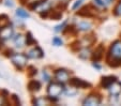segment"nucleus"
<instances>
[{
    "label": "nucleus",
    "instance_id": "1",
    "mask_svg": "<svg viewBox=\"0 0 121 106\" xmlns=\"http://www.w3.org/2000/svg\"><path fill=\"white\" fill-rule=\"evenodd\" d=\"M108 63L112 67H119L121 64V41L116 40L112 43L108 51Z\"/></svg>",
    "mask_w": 121,
    "mask_h": 106
},
{
    "label": "nucleus",
    "instance_id": "2",
    "mask_svg": "<svg viewBox=\"0 0 121 106\" xmlns=\"http://www.w3.org/2000/svg\"><path fill=\"white\" fill-rule=\"evenodd\" d=\"M63 91H64V88L61 83H59V81H57V83H50L47 88L48 99H57Z\"/></svg>",
    "mask_w": 121,
    "mask_h": 106
},
{
    "label": "nucleus",
    "instance_id": "3",
    "mask_svg": "<svg viewBox=\"0 0 121 106\" xmlns=\"http://www.w3.org/2000/svg\"><path fill=\"white\" fill-rule=\"evenodd\" d=\"M27 59H28V56L24 55V54H14V55L11 56V60L13 62L14 65H16L17 68L22 69L23 67H25L27 64Z\"/></svg>",
    "mask_w": 121,
    "mask_h": 106
},
{
    "label": "nucleus",
    "instance_id": "4",
    "mask_svg": "<svg viewBox=\"0 0 121 106\" xmlns=\"http://www.w3.org/2000/svg\"><path fill=\"white\" fill-rule=\"evenodd\" d=\"M55 79L61 84H64L70 81V74L64 69H58L55 72Z\"/></svg>",
    "mask_w": 121,
    "mask_h": 106
},
{
    "label": "nucleus",
    "instance_id": "5",
    "mask_svg": "<svg viewBox=\"0 0 121 106\" xmlns=\"http://www.w3.org/2000/svg\"><path fill=\"white\" fill-rule=\"evenodd\" d=\"M28 58H31V59H39V58H42L44 56V53L39 46L33 47L32 49H30L27 53Z\"/></svg>",
    "mask_w": 121,
    "mask_h": 106
},
{
    "label": "nucleus",
    "instance_id": "6",
    "mask_svg": "<svg viewBox=\"0 0 121 106\" xmlns=\"http://www.w3.org/2000/svg\"><path fill=\"white\" fill-rule=\"evenodd\" d=\"M101 102H102V100L98 95H89V97H87L82 101V104L84 105L92 106V105H100Z\"/></svg>",
    "mask_w": 121,
    "mask_h": 106
},
{
    "label": "nucleus",
    "instance_id": "7",
    "mask_svg": "<svg viewBox=\"0 0 121 106\" xmlns=\"http://www.w3.org/2000/svg\"><path fill=\"white\" fill-rule=\"evenodd\" d=\"M70 85L74 88H87V87H90V84L87 83V81H82L80 78H72L70 81Z\"/></svg>",
    "mask_w": 121,
    "mask_h": 106
},
{
    "label": "nucleus",
    "instance_id": "8",
    "mask_svg": "<svg viewBox=\"0 0 121 106\" xmlns=\"http://www.w3.org/2000/svg\"><path fill=\"white\" fill-rule=\"evenodd\" d=\"M14 33V30L12 27H10L9 25L5 26V27H3L2 29L0 30V38L3 40H7V39H10V38H12V35H13Z\"/></svg>",
    "mask_w": 121,
    "mask_h": 106
},
{
    "label": "nucleus",
    "instance_id": "9",
    "mask_svg": "<svg viewBox=\"0 0 121 106\" xmlns=\"http://www.w3.org/2000/svg\"><path fill=\"white\" fill-rule=\"evenodd\" d=\"M108 90H109L110 95H112V97H118L121 93V83H119L118 81H115V83L108 88Z\"/></svg>",
    "mask_w": 121,
    "mask_h": 106
},
{
    "label": "nucleus",
    "instance_id": "10",
    "mask_svg": "<svg viewBox=\"0 0 121 106\" xmlns=\"http://www.w3.org/2000/svg\"><path fill=\"white\" fill-rule=\"evenodd\" d=\"M117 81V77L116 76H105V77H102V81H101V85H102L103 88H108L112 85V84Z\"/></svg>",
    "mask_w": 121,
    "mask_h": 106
},
{
    "label": "nucleus",
    "instance_id": "11",
    "mask_svg": "<svg viewBox=\"0 0 121 106\" xmlns=\"http://www.w3.org/2000/svg\"><path fill=\"white\" fill-rule=\"evenodd\" d=\"M91 28H92L91 23H89V21H79V23L77 24V29L79 30V31H89V30H91Z\"/></svg>",
    "mask_w": 121,
    "mask_h": 106
},
{
    "label": "nucleus",
    "instance_id": "12",
    "mask_svg": "<svg viewBox=\"0 0 121 106\" xmlns=\"http://www.w3.org/2000/svg\"><path fill=\"white\" fill-rule=\"evenodd\" d=\"M28 88H29V90L32 91V92H38V91H40V89H41V84H40V81L32 79V81H30V83L28 84Z\"/></svg>",
    "mask_w": 121,
    "mask_h": 106
},
{
    "label": "nucleus",
    "instance_id": "13",
    "mask_svg": "<svg viewBox=\"0 0 121 106\" xmlns=\"http://www.w3.org/2000/svg\"><path fill=\"white\" fill-rule=\"evenodd\" d=\"M14 44L16 47H24V45H26V38H24L22 34H17L14 38Z\"/></svg>",
    "mask_w": 121,
    "mask_h": 106
},
{
    "label": "nucleus",
    "instance_id": "14",
    "mask_svg": "<svg viewBox=\"0 0 121 106\" xmlns=\"http://www.w3.org/2000/svg\"><path fill=\"white\" fill-rule=\"evenodd\" d=\"M103 54H104V47H103L102 45H100L93 53V60L94 61H99V60H101L102 57H103Z\"/></svg>",
    "mask_w": 121,
    "mask_h": 106
},
{
    "label": "nucleus",
    "instance_id": "15",
    "mask_svg": "<svg viewBox=\"0 0 121 106\" xmlns=\"http://www.w3.org/2000/svg\"><path fill=\"white\" fill-rule=\"evenodd\" d=\"M78 56H79L82 59H89L90 57H91V53H90V51L89 49H87V48H84V49H82V51L78 53Z\"/></svg>",
    "mask_w": 121,
    "mask_h": 106
},
{
    "label": "nucleus",
    "instance_id": "16",
    "mask_svg": "<svg viewBox=\"0 0 121 106\" xmlns=\"http://www.w3.org/2000/svg\"><path fill=\"white\" fill-rule=\"evenodd\" d=\"M49 99H44V98H37L32 101V103L35 104V105H46V104L49 103L48 101Z\"/></svg>",
    "mask_w": 121,
    "mask_h": 106
},
{
    "label": "nucleus",
    "instance_id": "17",
    "mask_svg": "<svg viewBox=\"0 0 121 106\" xmlns=\"http://www.w3.org/2000/svg\"><path fill=\"white\" fill-rule=\"evenodd\" d=\"M16 15L21 18H28L29 17V13L27 11H25L24 9H17L16 10Z\"/></svg>",
    "mask_w": 121,
    "mask_h": 106
},
{
    "label": "nucleus",
    "instance_id": "18",
    "mask_svg": "<svg viewBox=\"0 0 121 106\" xmlns=\"http://www.w3.org/2000/svg\"><path fill=\"white\" fill-rule=\"evenodd\" d=\"M9 25V18L7 15H0V30Z\"/></svg>",
    "mask_w": 121,
    "mask_h": 106
},
{
    "label": "nucleus",
    "instance_id": "19",
    "mask_svg": "<svg viewBox=\"0 0 121 106\" xmlns=\"http://www.w3.org/2000/svg\"><path fill=\"white\" fill-rule=\"evenodd\" d=\"M34 43H35V40L33 39L31 33L28 32L27 34H26V45L30 46V45H32V44H34Z\"/></svg>",
    "mask_w": 121,
    "mask_h": 106
},
{
    "label": "nucleus",
    "instance_id": "20",
    "mask_svg": "<svg viewBox=\"0 0 121 106\" xmlns=\"http://www.w3.org/2000/svg\"><path fill=\"white\" fill-rule=\"evenodd\" d=\"M93 3L98 8H100V9H106V8L108 7L104 0H93Z\"/></svg>",
    "mask_w": 121,
    "mask_h": 106
},
{
    "label": "nucleus",
    "instance_id": "21",
    "mask_svg": "<svg viewBox=\"0 0 121 106\" xmlns=\"http://www.w3.org/2000/svg\"><path fill=\"white\" fill-rule=\"evenodd\" d=\"M114 14L116 16H121V0H119V2L114 9Z\"/></svg>",
    "mask_w": 121,
    "mask_h": 106
},
{
    "label": "nucleus",
    "instance_id": "22",
    "mask_svg": "<svg viewBox=\"0 0 121 106\" xmlns=\"http://www.w3.org/2000/svg\"><path fill=\"white\" fill-rule=\"evenodd\" d=\"M53 44L55 45V46H61L62 44H63V41L61 40V38L55 37V38L53 39Z\"/></svg>",
    "mask_w": 121,
    "mask_h": 106
},
{
    "label": "nucleus",
    "instance_id": "23",
    "mask_svg": "<svg viewBox=\"0 0 121 106\" xmlns=\"http://www.w3.org/2000/svg\"><path fill=\"white\" fill-rule=\"evenodd\" d=\"M82 2H84V0H77V1H76V2L72 5V10H74V11H75V10H77L78 8L82 4Z\"/></svg>",
    "mask_w": 121,
    "mask_h": 106
},
{
    "label": "nucleus",
    "instance_id": "24",
    "mask_svg": "<svg viewBox=\"0 0 121 106\" xmlns=\"http://www.w3.org/2000/svg\"><path fill=\"white\" fill-rule=\"evenodd\" d=\"M66 23H68V21H64L63 23L61 24V25L57 26V27L55 28V31H56V32H59V31H61V30H63V29H64L63 27H65V26H66Z\"/></svg>",
    "mask_w": 121,
    "mask_h": 106
},
{
    "label": "nucleus",
    "instance_id": "25",
    "mask_svg": "<svg viewBox=\"0 0 121 106\" xmlns=\"http://www.w3.org/2000/svg\"><path fill=\"white\" fill-rule=\"evenodd\" d=\"M42 78H43V81H50V76L48 75V73L46 71L42 72Z\"/></svg>",
    "mask_w": 121,
    "mask_h": 106
},
{
    "label": "nucleus",
    "instance_id": "26",
    "mask_svg": "<svg viewBox=\"0 0 121 106\" xmlns=\"http://www.w3.org/2000/svg\"><path fill=\"white\" fill-rule=\"evenodd\" d=\"M5 2H7L5 4H7L8 7H13V4H14V3H13V0H5Z\"/></svg>",
    "mask_w": 121,
    "mask_h": 106
},
{
    "label": "nucleus",
    "instance_id": "27",
    "mask_svg": "<svg viewBox=\"0 0 121 106\" xmlns=\"http://www.w3.org/2000/svg\"><path fill=\"white\" fill-rule=\"evenodd\" d=\"M104 1H105V2H106V4H107V5H109L110 3H112V1H114V0H104Z\"/></svg>",
    "mask_w": 121,
    "mask_h": 106
},
{
    "label": "nucleus",
    "instance_id": "28",
    "mask_svg": "<svg viewBox=\"0 0 121 106\" xmlns=\"http://www.w3.org/2000/svg\"><path fill=\"white\" fill-rule=\"evenodd\" d=\"M93 67H94V68H96L98 70H100V69H101V67H100V65H99L96 62H95V63H93Z\"/></svg>",
    "mask_w": 121,
    "mask_h": 106
}]
</instances>
